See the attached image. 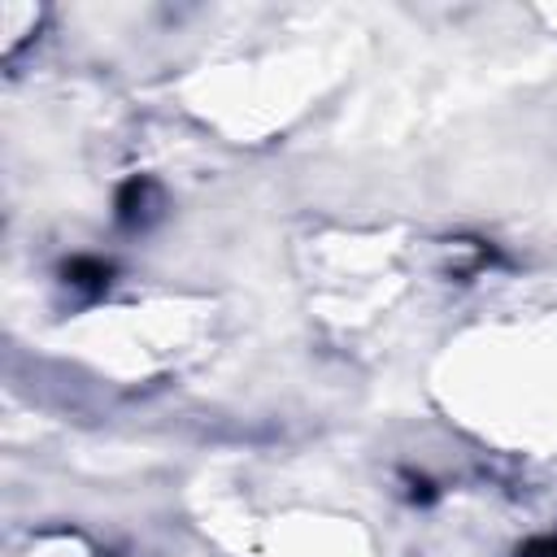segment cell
<instances>
[{
    "mask_svg": "<svg viewBox=\"0 0 557 557\" xmlns=\"http://www.w3.org/2000/svg\"><path fill=\"white\" fill-rule=\"evenodd\" d=\"M518 557H557V535H540V540H527L518 548Z\"/></svg>",
    "mask_w": 557,
    "mask_h": 557,
    "instance_id": "cell-3",
    "label": "cell"
},
{
    "mask_svg": "<svg viewBox=\"0 0 557 557\" xmlns=\"http://www.w3.org/2000/svg\"><path fill=\"white\" fill-rule=\"evenodd\" d=\"M405 483H409V500H431V496H435V487H431V479H413V474H409Z\"/></svg>",
    "mask_w": 557,
    "mask_h": 557,
    "instance_id": "cell-4",
    "label": "cell"
},
{
    "mask_svg": "<svg viewBox=\"0 0 557 557\" xmlns=\"http://www.w3.org/2000/svg\"><path fill=\"white\" fill-rule=\"evenodd\" d=\"M61 278H65L70 287H78V292L96 296V292H104V287H109L113 265H109V261H100V257H70V261L61 265Z\"/></svg>",
    "mask_w": 557,
    "mask_h": 557,
    "instance_id": "cell-2",
    "label": "cell"
},
{
    "mask_svg": "<svg viewBox=\"0 0 557 557\" xmlns=\"http://www.w3.org/2000/svg\"><path fill=\"white\" fill-rule=\"evenodd\" d=\"M117 222L126 226V231H144V226H152L157 218H161V187L152 183V178H126L122 187H117Z\"/></svg>",
    "mask_w": 557,
    "mask_h": 557,
    "instance_id": "cell-1",
    "label": "cell"
}]
</instances>
